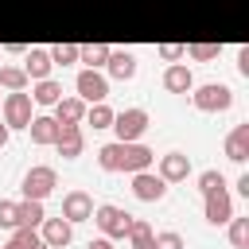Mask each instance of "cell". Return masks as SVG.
I'll return each instance as SVG.
<instances>
[{
  "mask_svg": "<svg viewBox=\"0 0 249 249\" xmlns=\"http://www.w3.org/2000/svg\"><path fill=\"white\" fill-rule=\"evenodd\" d=\"M97 163H101V171H144L156 163V152L136 140H113L97 152Z\"/></svg>",
  "mask_w": 249,
  "mask_h": 249,
  "instance_id": "6da1fadb",
  "label": "cell"
},
{
  "mask_svg": "<svg viewBox=\"0 0 249 249\" xmlns=\"http://www.w3.org/2000/svg\"><path fill=\"white\" fill-rule=\"evenodd\" d=\"M191 101L202 113H226L233 105V89L226 82H206V86H191Z\"/></svg>",
  "mask_w": 249,
  "mask_h": 249,
  "instance_id": "7a4b0ae2",
  "label": "cell"
},
{
  "mask_svg": "<svg viewBox=\"0 0 249 249\" xmlns=\"http://www.w3.org/2000/svg\"><path fill=\"white\" fill-rule=\"evenodd\" d=\"M89 218L101 226V233H105V237H124V233H128V226H132V214H128V210H121V206H113V202L97 206Z\"/></svg>",
  "mask_w": 249,
  "mask_h": 249,
  "instance_id": "3957f363",
  "label": "cell"
},
{
  "mask_svg": "<svg viewBox=\"0 0 249 249\" xmlns=\"http://www.w3.org/2000/svg\"><path fill=\"white\" fill-rule=\"evenodd\" d=\"M31 93H23V89H12L8 97H4V124L8 128H27L31 124Z\"/></svg>",
  "mask_w": 249,
  "mask_h": 249,
  "instance_id": "277c9868",
  "label": "cell"
},
{
  "mask_svg": "<svg viewBox=\"0 0 249 249\" xmlns=\"http://www.w3.org/2000/svg\"><path fill=\"white\" fill-rule=\"evenodd\" d=\"M109 128L117 132V140H140L148 128V113L144 109H121V113H113Z\"/></svg>",
  "mask_w": 249,
  "mask_h": 249,
  "instance_id": "5b68a950",
  "label": "cell"
},
{
  "mask_svg": "<svg viewBox=\"0 0 249 249\" xmlns=\"http://www.w3.org/2000/svg\"><path fill=\"white\" fill-rule=\"evenodd\" d=\"M58 187V175H54V167H47V163H39V167H31L27 175H23V198H47L51 191Z\"/></svg>",
  "mask_w": 249,
  "mask_h": 249,
  "instance_id": "8992f818",
  "label": "cell"
},
{
  "mask_svg": "<svg viewBox=\"0 0 249 249\" xmlns=\"http://www.w3.org/2000/svg\"><path fill=\"white\" fill-rule=\"evenodd\" d=\"M132 195L140 198V202H160L163 195H167V183L156 175V171H132Z\"/></svg>",
  "mask_w": 249,
  "mask_h": 249,
  "instance_id": "52a82bcc",
  "label": "cell"
},
{
  "mask_svg": "<svg viewBox=\"0 0 249 249\" xmlns=\"http://www.w3.org/2000/svg\"><path fill=\"white\" fill-rule=\"evenodd\" d=\"M74 86H78V97H82V101H89V105L109 97V82H105V74H97V70H82Z\"/></svg>",
  "mask_w": 249,
  "mask_h": 249,
  "instance_id": "ba28073f",
  "label": "cell"
},
{
  "mask_svg": "<svg viewBox=\"0 0 249 249\" xmlns=\"http://www.w3.org/2000/svg\"><path fill=\"white\" fill-rule=\"evenodd\" d=\"M202 198H206V222H210V226H226V222L233 218V202H230L226 187H218V191H206Z\"/></svg>",
  "mask_w": 249,
  "mask_h": 249,
  "instance_id": "9c48e42d",
  "label": "cell"
},
{
  "mask_svg": "<svg viewBox=\"0 0 249 249\" xmlns=\"http://www.w3.org/2000/svg\"><path fill=\"white\" fill-rule=\"evenodd\" d=\"M82 144H86V136H82V124H58L54 148H58V156H62V160H74V156H82Z\"/></svg>",
  "mask_w": 249,
  "mask_h": 249,
  "instance_id": "30bf717a",
  "label": "cell"
},
{
  "mask_svg": "<svg viewBox=\"0 0 249 249\" xmlns=\"http://www.w3.org/2000/svg\"><path fill=\"white\" fill-rule=\"evenodd\" d=\"M163 183H179V179H187L191 175V156H183V152H167V156H160V171H156Z\"/></svg>",
  "mask_w": 249,
  "mask_h": 249,
  "instance_id": "8fae6325",
  "label": "cell"
},
{
  "mask_svg": "<svg viewBox=\"0 0 249 249\" xmlns=\"http://www.w3.org/2000/svg\"><path fill=\"white\" fill-rule=\"evenodd\" d=\"M39 226H43V241H47L51 249L70 245V237H74V222H66L62 214H58V218H43Z\"/></svg>",
  "mask_w": 249,
  "mask_h": 249,
  "instance_id": "7c38bea8",
  "label": "cell"
},
{
  "mask_svg": "<svg viewBox=\"0 0 249 249\" xmlns=\"http://www.w3.org/2000/svg\"><path fill=\"white\" fill-rule=\"evenodd\" d=\"M89 214H93V198H89L86 191L62 195V218H66V222H86Z\"/></svg>",
  "mask_w": 249,
  "mask_h": 249,
  "instance_id": "4fadbf2b",
  "label": "cell"
},
{
  "mask_svg": "<svg viewBox=\"0 0 249 249\" xmlns=\"http://www.w3.org/2000/svg\"><path fill=\"white\" fill-rule=\"evenodd\" d=\"M226 156H230L233 163H245V156H249V121H241V124L230 128V136H226Z\"/></svg>",
  "mask_w": 249,
  "mask_h": 249,
  "instance_id": "5bb4252c",
  "label": "cell"
},
{
  "mask_svg": "<svg viewBox=\"0 0 249 249\" xmlns=\"http://www.w3.org/2000/svg\"><path fill=\"white\" fill-rule=\"evenodd\" d=\"M51 54L43 51V47H31L27 51V62H23V74H27V82H39V78H51Z\"/></svg>",
  "mask_w": 249,
  "mask_h": 249,
  "instance_id": "9a60e30c",
  "label": "cell"
},
{
  "mask_svg": "<svg viewBox=\"0 0 249 249\" xmlns=\"http://www.w3.org/2000/svg\"><path fill=\"white\" fill-rule=\"evenodd\" d=\"M86 117V101L82 97H58L54 101V121L58 124H82Z\"/></svg>",
  "mask_w": 249,
  "mask_h": 249,
  "instance_id": "2e32d148",
  "label": "cell"
},
{
  "mask_svg": "<svg viewBox=\"0 0 249 249\" xmlns=\"http://www.w3.org/2000/svg\"><path fill=\"white\" fill-rule=\"evenodd\" d=\"M163 86H167L171 93H191V86H195V74H191L183 62H171V66L163 70Z\"/></svg>",
  "mask_w": 249,
  "mask_h": 249,
  "instance_id": "e0dca14e",
  "label": "cell"
},
{
  "mask_svg": "<svg viewBox=\"0 0 249 249\" xmlns=\"http://www.w3.org/2000/svg\"><path fill=\"white\" fill-rule=\"evenodd\" d=\"M105 66H109V74H113L117 82H128V78L136 74V58H132L128 51H109Z\"/></svg>",
  "mask_w": 249,
  "mask_h": 249,
  "instance_id": "ac0fdd59",
  "label": "cell"
},
{
  "mask_svg": "<svg viewBox=\"0 0 249 249\" xmlns=\"http://www.w3.org/2000/svg\"><path fill=\"white\" fill-rule=\"evenodd\" d=\"M27 132H31V140H35V144H54V136H58V121L39 113V117H31Z\"/></svg>",
  "mask_w": 249,
  "mask_h": 249,
  "instance_id": "d6986e66",
  "label": "cell"
},
{
  "mask_svg": "<svg viewBox=\"0 0 249 249\" xmlns=\"http://www.w3.org/2000/svg\"><path fill=\"white\" fill-rule=\"evenodd\" d=\"M39 222H43V202H39V198H23V202H16V226L35 230Z\"/></svg>",
  "mask_w": 249,
  "mask_h": 249,
  "instance_id": "ffe728a7",
  "label": "cell"
},
{
  "mask_svg": "<svg viewBox=\"0 0 249 249\" xmlns=\"http://www.w3.org/2000/svg\"><path fill=\"white\" fill-rule=\"evenodd\" d=\"M58 97H62V86L51 82V78H39L35 89H31V101H35V105H54Z\"/></svg>",
  "mask_w": 249,
  "mask_h": 249,
  "instance_id": "44dd1931",
  "label": "cell"
},
{
  "mask_svg": "<svg viewBox=\"0 0 249 249\" xmlns=\"http://www.w3.org/2000/svg\"><path fill=\"white\" fill-rule=\"evenodd\" d=\"M124 237L132 241V249H152V241H156V233H152V226L144 218H132V226H128Z\"/></svg>",
  "mask_w": 249,
  "mask_h": 249,
  "instance_id": "7402d4cb",
  "label": "cell"
},
{
  "mask_svg": "<svg viewBox=\"0 0 249 249\" xmlns=\"http://www.w3.org/2000/svg\"><path fill=\"white\" fill-rule=\"evenodd\" d=\"M78 58L86 62V70H97V66H105V58H109V47H105V43H89V47H78Z\"/></svg>",
  "mask_w": 249,
  "mask_h": 249,
  "instance_id": "603a6c76",
  "label": "cell"
},
{
  "mask_svg": "<svg viewBox=\"0 0 249 249\" xmlns=\"http://www.w3.org/2000/svg\"><path fill=\"white\" fill-rule=\"evenodd\" d=\"M0 86L12 93V89H27V74L23 66H0Z\"/></svg>",
  "mask_w": 249,
  "mask_h": 249,
  "instance_id": "cb8c5ba5",
  "label": "cell"
},
{
  "mask_svg": "<svg viewBox=\"0 0 249 249\" xmlns=\"http://www.w3.org/2000/svg\"><path fill=\"white\" fill-rule=\"evenodd\" d=\"M218 43H191V47H183V54L187 58H195V62H210V58H218Z\"/></svg>",
  "mask_w": 249,
  "mask_h": 249,
  "instance_id": "d4e9b609",
  "label": "cell"
},
{
  "mask_svg": "<svg viewBox=\"0 0 249 249\" xmlns=\"http://www.w3.org/2000/svg\"><path fill=\"white\" fill-rule=\"evenodd\" d=\"M86 117H89V124H93V128H109V124H113V109H109L105 101H93Z\"/></svg>",
  "mask_w": 249,
  "mask_h": 249,
  "instance_id": "484cf974",
  "label": "cell"
},
{
  "mask_svg": "<svg viewBox=\"0 0 249 249\" xmlns=\"http://www.w3.org/2000/svg\"><path fill=\"white\" fill-rule=\"evenodd\" d=\"M35 241H43L35 230H27V226H16V233H12V241H8L4 249H31Z\"/></svg>",
  "mask_w": 249,
  "mask_h": 249,
  "instance_id": "4316f807",
  "label": "cell"
},
{
  "mask_svg": "<svg viewBox=\"0 0 249 249\" xmlns=\"http://www.w3.org/2000/svg\"><path fill=\"white\" fill-rule=\"evenodd\" d=\"M47 54H51V62H58V66L78 62V47H74V43H58V47H51Z\"/></svg>",
  "mask_w": 249,
  "mask_h": 249,
  "instance_id": "83f0119b",
  "label": "cell"
},
{
  "mask_svg": "<svg viewBox=\"0 0 249 249\" xmlns=\"http://www.w3.org/2000/svg\"><path fill=\"white\" fill-rule=\"evenodd\" d=\"M230 241H233L237 249L249 245V218H230Z\"/></svg>",
  "mask_w": 249,
  "mask_h": 249,
  "instance_id": "f1b7e54d",
  "label": "cell"
},
{
  "mask_svg": "<svg viewBox=\"0 0 249 249\" xmlns=\"http://www.w3.org/2000/svg\"><path fill=\"white\" fill-rule=\"evenodd\" d=\"M218 187H226L222 171H214V167H210V171H202V175H198V191H202V195H206V191H218Z\"/></svg>",
  "mask_w": 249,
  "mask_h": 249,
  "instance_id": "f546056e",
  "label": "cell"
},
{
  "mask_svg": "<svg viewBox=\"0 0 249 249\" xmlns=\"http://www.w3.org/2000/svg\"><path fill=\"white\" fill-rule=\"evenodd\" d=\"M152 249H183V237H179L175 230H163V233H156Z\"/></svg>",
  "mask_w": 249,
  "mask_h": 249,
  "instance_id": "4dcf8cb0",
  "label": "cell"
},
{
  "mask_svg": "<svg viewBox=\"0 0 249 249\" xmlns=\"http://www.w3.org/2000/svg\"><path fill=\"white\" fill-rule=\"evenodd\" d=\"M0 226L16 230V202H8V198H0Z\"/></svg>",
  "mask_w": 249,
  "mask_h": 249,
  "instance_id": "1f68e13d",
  "label": "cell"
},
{
  "mask_svg": "<svg viewBox=\"0 0 249 249\" xmlns=\"http://www.w3.org/2000/svg\"><path fill=\"white\" fill-rule=\"evenodd\" d=\"M160 54H163L167 62H175V58H183V47H179V43H163V47H160Z\"/></svg>",
  "mask_w": 249,
  "mask_h": 249,
  "instance_id": "d6a6232c",
  "label": "cell"
},
{
  "mask_svg": "<svg viewBox=\"0 0 249 249\" xmlns=\"http://www.w3.org/2000/svg\"><path fill=\"white\" fill-rule=\"evenodd\" d=\"M237 70L249 78V47H241V51H237Z\"/></svg>",
  "mask_w": 249,
  "mask_h": 249,
  "instance_id": "836d02e7",
  "label": "cell"
},
{
  "mask_svg": "<svg viewBox=\"0 0 249 249\" xmlns=\"http://www.w3.org/2000/svg\"><path fill=\"white\" fill-rule=\"evenodd\" d=\"M86 249H113V241H109V237H97V241H89Z\"/></svg>",
  "mask_w": 249,
  "mask_h": 249,
  "instance_id": "e575fe53",
  "label": "cell"
},
{
  "mask_svg": "<svg viewBox=\"0 0 249 249\" xmlns=\"http://www.w3.org/2000/svg\"><path fill=\"white\" fill-rule=\"evenodd\" d=\"M8 144V124H0V148Z\"/></svg>",
  "mask_w": 249,
  "mask_h": 249,
  "instance_id": "d590c367",
  "label": "cell"
},
{
  "mask_svg": "<svg viewBox=\"0 0 249 249\" xmlns=\"http://www.w3.org/2000/svg\"><path fill=\"white\" fill-rule=\"evenodd\" d=\"M31 249H51V245H47V241H35V245H31Z\"/></svg>",
  "mask_w": 249,
  "mask_h": 249,
  "instance_id": "8d00e7d4",
  "label": "cell"
}]
</instances>
